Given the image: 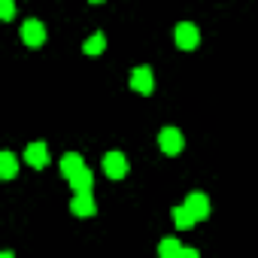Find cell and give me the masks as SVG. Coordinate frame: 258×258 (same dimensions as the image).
Masks as SVG:
<instances>
[{"mask_svg":"<svg viewBox=\"0 0 258 258\" xmlns=\"http://www.w3.org/2000/svg\"><path fill=\"white\" fill-rule=\"evenodd\" d=\"M91 4H103V0H91Z\"/></svg>","mask_w":258,"mask_h":258,"instance_id":"e0dca14e","label":"cell"},{"mask_svg":"<svg viewBox=\"0 0 258 258\" xmlns=\"http://www.w3.org/2000/svg\"><path fill=\"white\" fill-rule=\"evenodd\" d=\"M82 167H85V164H82V155H79V152H67V155L61 158V173H64L67 179H70L76 170H82Z\"/></svg>","mask_w":258,"mask_h":258,"instance_id":"30bf717a","label":"cell"},{"mask_svg":"<svg viewBox=\"0 0 258 258\" xmlns=\"http://www.w3.org/2000/svg\"><path fill=\"white\" fill-rule=\"evenodd\" d=\"M19 37H22V43H25V46H31V49H40V46L46 43V28H43V22H37V19H28V22L22 25Z\"/></svg>","mask_w":258,"mask_h":258,"instance_id":"3957f363","label":"cell"},{"mask_svg":"<svg viewBox=\"0 0 258 258\" xmlns=\"http://www.w3.org/2000/svg\"><path fill=\"white\" fill-rule=\"evenodd\" d=\"M158 146L164 155H179L185 140H182V131L179 127H161V134H158Z\"/></svg>","mask_w":258,"mask_h":258,"instance_id":"7a4b0ae2","label":"cell"},{"mask_svg":"<svg viewBox=\"0 0 258 258\" xmlns=\"http://www.w3.org/2000/svg\"><path fill=\"white\" fill-rule=\"evenodd\" d=\"M185 207L195 213V219H198V222L210 219V198H207L204 191H191V195L185 198Z\"/></svg>","mask_w":258,"mask_h":258,"instance_id":"52a82bcc","label":"cell"},{"mask_svg":"<svg viewBox=\"0 0 258 258\" xmlns=\"http://www.w3.org/2000/svg\"><path fill=\"white\" fill-rule=\"evenodd\" d=\"M25 161H28L31 167H37V170H43V167L49 164V146H46V143H31V146L25 149Z\"/></svg>","mask_w":258,"mask_h":258,"instance_id":"ba28073f","label":"cell"},{"mask_svg":"<svg viewBox=\"0 0 258 258\" xmlns=\"http://www.w3.org/2000/svg\"><path fill=\"white\" fill-rule=\"evenodd\" d=\"M173 40H176V46H179L182 52H191V49H198V46H201V31H198L191 22H179V25H176Z\"/></svg>","mask_w":258,"mask_h":258,"instance_id":"6da1fadb","label":"cell"},{"mask_svg":"<svg viewBox=\"0 0 258 258\" xmlns=\"http://www.w3.org/2000/svg\"><path fill=\"white\" fill-rule=\"evenodd\" d=\"M179 252H182V246H179L176 237H167V240L158 243V255L161 258H179Z\"/></svg>","mask_w":258,"mask_h":258,"instance_id":"5bb4252c","label":"cell"},{"mask_svg":"<svg viewBox=\"0 0 258 258\" xmlns=\"http://www.w3.org/2000/svg\"><path fill=\"white\" fill-rule=\"evenodd\" d=\"M13 16H16V4H13V0H0V19L13 22Z\"/></svg>","mask_w":258,"mask_h":258,"instance_id":"9a60e30c","label":"cell"},{"mask_svg":"<svg viewBox=\"0 0 258 258\" xmlns=\"http://www.w3.org/2000/svg\"><path fill=\"white\" fill-rule=\"evenodd\" d=\"M16 170H19L16 155H13V152H4V155H0V176H4V179H13Z\"/></svg>","mask_w":258,"mask_h":258,"instance_id":"7c38bea8","label":"cell"},{"mask_svg":"<svg viewBox=\"0 0 258 258\" xmlns=\"http://www.w3.org/2000/svg\"><path fill=\"white\" fill-rule=\"evenodd\" d=\"M131 88H134L137 94H152V91H155V76H152V70H149V67H134V70H131Z\"/></svg>","mask_w":258,"mask_h":258,"instance_id":"277c9868","label":"cell"},{"mask_svg":"<svg viewBox=\"0 0 258 258\" xmlns=\"http://www.w3.org/2000/svg\"><path fill=\"white\" fill-rule=\"evenodd\" d=\"M67 182H70L73 191H91V185H94V173H91L88 167H82V170H76Z\"/></svg>","mask_w":258,"mask_h":258,"instance_id":"9c48e42d","label":"cell"},{"mask_svg":"<svg viewBox=\"0 0 258 258\" xmlns=\"http://www.w3.org/2000/svg\"><path fill=\"white\" fill-rule=\"evenodd\" d=\"M70 213L73 216H94L97 213V204H94V195L91 191H73V201H70Z\"/></svg>","mask_w":258,"mask_h":258,"instance_id":"5b68a950","label":"cell"},{"mask_svg":"<svg viewBox=\"0 0 258 258\" xmlns=\"http://www.w3.org/2000/svg\"><path fill=\"white\" fill-rule=\"evenodd\" d=\"M179 258H198V249H185V246H182V252H179Z\"/></svg>","mask_w":258,"mask_h":258,"instance_id":"2e32d148","label":"cell"},{"mask_svg":"<svg viewBox=\"0 0 258 258\" xmlns=\"http://www.w3.org/2000/svg\"><path fill=\"white\" fill-rule=\"evenodd\" d=\"M198 219H195V213L182 204V207H173V225L179 228V231H185V228H191Z\"/></svg>","mask_w":258,"mask_h":258,"instance_id":"8fae6325","label":"cell"},{"mask_svg":"<svg viewBox=\"0 0 258 258\" xmlns=\"http://www.w3.org/2000/svg\"><path fill=\"white\" fill-rule=\"evenodd\" d=\"M103 173H106L109 179H121V176L127 173V158H124L121 152H106V155H103Z\"/></svg>","mask_w":258,"mask_h":258,"instance_id":"8992f818","label":"cell"},{"mask_svg":"<svg viewBox=\"0 0 258 258\" xmlns=\"http://www.w3.org/2000/svg\"><path fill=\"white\" fill-rule=\"evenodd\" d=\"M103 49H106V37H103V34H91V37L82 43V52H85V55H100Z\"/></svg>","mask_w":258,"mask_h":258,"instance_id":"4fadbf2b","label":"cell"}]
</instances>
